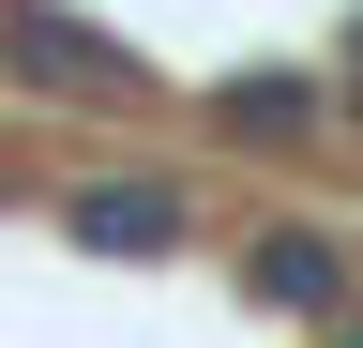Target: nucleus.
Listing matches in <instances>:
<instances>
[{
  "instance_id": "nucleus-1",
  "label": "nucleus",
  "mask_w": 363,
  "mask_h": 348,
  "mask_svg": "<svg viewBox=\"0 0 363 348\" xmlns=\"http://www.w3.org/2000/svg\"><path fill=\"white\" fill-rule=\"evenodd\" d=\"M0 76H16V91H76V106H136L152 91V76L121 61V30L61 16V0H0Z\"/></svg>"
}]
</instances>
